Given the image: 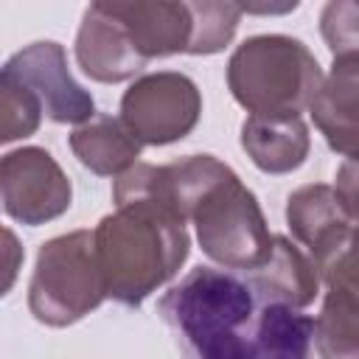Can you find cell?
Wrapping results in <instances>:
<instances>
[{
	"instance_id": "7c38bea8",
	"label": "cell",
	"mask_w": 359,
	"mask_h": 359,
	"mask_svg": "<svg viewBox=\"0 0 359 359\" xmlns=\"http://www.w3.org/2000/svg\"><path fill=\"white\" fill-rule=\"evenodd\" d=\"M309 126L300 115L261 118L250 115L241 123V149L266 174H289L309 157Z\"/></svg>"
},
{
	"instance_id": "d6986e66",
	"label": "cell",
	"mask_w": 359,
	"mask_h": 359,
	"mask_svg": "<svg viewBox=\"0 0 359 359\" xmlns=\"http://www.w3.org/2000/svg\"><path fill=\"white\" fill-rule=\"evenodd\" d=\"M196 17V42L194 56L219 53L224 45H230L238 17L244 14V6L238 3H191Z\"/></svg>"
},
{
	"instance_id": "9a60e30c",
	"label": "cell",
	"mask_w": 359,
	"mask_h": 359,
	"mask_svg": "<svg viewBox=\"0 0 359 359\" xmlns=\"http://www.w3.org/2000/svg\"><path fill=\"white\" fill-rule=\"evenodd\" d=\"M70 149L84 168L101 177H112V174H126L132 168L143 143L132 135V129L121 118L95 115L73 129Z\"/></svg>"
},
{
	"instance_id": "277c9868",
	"label": "cell",
	"mask_w": 359,
	"mask_h": 359,
	"mask_svg": "<svg viewBox=\"0 0 359 359\" xmlns=\"http://www.w3.org/2000/svg\"><path fill=\"white\" fill-rule=\"evenodd\" d=\"M107 300L95 258L93 230H73L39 247L28 286L31 314L53 328H65Z\"/></svg>"
},
{
	"instance_id": "4fadbf2b",
	"label": "cell",
	"mask_w": 359,
	"mask_h": 359,
	"mask_svg": "<svg viewBox=\"0 0 359 359\" xmlns=\"http://www.w3.org/2000/svg\"><path fill=\"white\" fill-rule=\"evenodd\" d=\"M258 297L303 309L317 297L320 275L309 255H303L286 236H275V247L266 264L247 272Z\"/></svg>"
},
{
	"instance_id": "ac0fdd59",
	"label": "cell",
	"mask_w": 359,
	"mask_h": 359,
	"mask_svg": "<svg viewBox=\"0 0 359 359\" xmlns=\"http://www.w3.org/2000/svg\"><path fill=\"white\" fill-rule=\"evenodd\" d=\"M42 104L22 84L0 76V140L11 143L39 129Z\"/></svg>"
},
{
	"instance_id": "44dd1931",
	"label": "cell",
	"mask_w": 359,
	"mask_h": 359,
	"mask_svg": "<svg viewBox=\"0 0 359 359\" xmlns=\"http://www.w3.org/2000/svg\"><path fill=\"white\" fill-rule=\"evenodd\" d=\"M337 194L351 216V222L359 227V163L345 160L337 171Z\"/></svg>"
},
{
	"instance_id": "3957f363",
	"label": "cell",
	"mask_w": 359,
	"mask_h": 359,
	"mask_svg": "<svg viewBox=\"0 0 359 359\" xmlns=\"http://www.w3.org/2000/svg\"><path fill=\"white\" fill-rule=\"evenodd\" d=\"M323 79L314 53L300 39L283 34L250 36L227 62L233 98L261 118L300 115L311 107Z\"/></svg>"
},
{
	"instance_id": "7a4b0ae2",
	"label": "cell",
	"mask_w": 359,
	"mask_h": 359,
	"mask_svg": "<svg viewBox=\"0 0 359 359\" xmlns=\"http://www.w3.org/2000/svg\"><path fill=\"white\" fill-rule=\"evenodd\" d=\"M107 297L137 309L188 258V230L154 202H126L93 230Z\"/></svg>"
},
{
	"instance_id": "5bb4252c",
	"label": "cell",
	"mask_w": 359,
	"mask_h": 359,
	"mask_svg": "<svg viewBox=\"0 0 359 359\" xmlns=\"http://www.w3.org/2000/svg\"><path fill=\"white\" fill-rule=\"evenodd\" d=\"M286 224L292 236L309 250V258H314L351 227V216L337 188L317 182V185H303L289 196Z\"/></svg>"
},
{
	"instance_id": "52a82bcc",
	"label": "cell",
	"mask_w": 359,
	"mask_h": 359,
	"mask_svg": "<svg viewBox=\"0 0 359 359\" xmlns=\"http://www.w3.org/2000/svg\"><path fill=\"white\" fill-rule=\"evenodd\" d=\"M3 210L22 224H45L70 208V180L59 163L36 146L8 151L0 163Z\"/></svg>"
},
{
	"instance_id": "e0dca14e",
	"label": "cell",
	"mask_w": 359,
	"mask_h": 359,
	"mask_svg": "<svg viewBox=\"0 0 359 359\" xmlns=\"http://www.w3.org/2000/svg\"><path fill=\"white\" fill-rule=\"evenodd\" d=\"M311 264L328 289L359 300V227L353 222L320 255H314Z\"/></svg>"
},
{
	"instance_id": "ba28073f",
	"label": "cell",
	"mask_w": 359,
	"mask_h": 359,
	"mask_svg": "<svg viewBox=\"0 0 359 359\" xmlns=\"http://www.w3.org/2000/svg\"><path fill=\"white\" fill-rule=\"evenodd\" d=\"M0 76L34 93L42 112L56 123H87L95 118L93 95L70 76L67 56L59 42H34L17 50L3 65Z\"/></svg>"
},
{
	"instance_id": "8fae6325",
	"label": "cell",
	"mask_w": 359,
	"mask_h": 359,
	"mask_svg": "<svg viewBox=\"0 0 359 359\" xmlns=\"http://www.w3.org/2000/svg\"><path fill=\"white\" fill-rule=\"evenodd\" d=\"M76 62L90 79L104 84L126 81L146 67V59L135 50L129 34L109 14L107 3L87 6L76 34Z\"/></svg>"
},
{
	"instance_id": "2e32d148",
	"label": "cell",
	"mask_w": 359,
	"mask_h": 359,
	"mask_svg": "<svg viewBox=\"0 0 359 359\" xmlns=\"http://www.w3.org/2000/svg\"><path fill=\"white\" fill-rule=\"evenodd\" d=\"M314 348L320 359H359V300L328 289L314 320Z\"/></svg>"
},
{
	"instance_id": "30bf717a",
	"label": "cell",
	"mask_w": 359,
	"mask_h": 359,
	"mask_svg": "<svg viewBox=\"0 0 359 359\" xmlns=\"http://www.w3.org/2000/svg\"><path fill=\"white\" fill-rule=\"evenodd\" d=\"M107 8L146 62L194 50L196 17L191 3H107Z\"/></svg>"
},
{
	"instance_id": "8992f818",
	"label": "cell",
	"mask_w": 359,
	"mask_h": 359,
	"mask_svg": "<svg viewBox=\"0 0 359 359\" xmlns=\"http://www.w3.org/2000/svg\"><path fill=\"white\" fill-rule=\"evenodd\" d=\"M202 95L185 73L160 70L137 79L121 98V121L143 146H165L191 135Z\"/></svg>"
},
{
	"instance_id": "ffe728a7",
	"label": "cell",
	"mask_w": 359,
	"mask_h": 359,
	"mask_svg": "<svg viewBox=\"0 0 359 359\" xmlns=\"http://www.w3.org/2000/svg\"><path fill=\"white\" fill-rule=\"evenodd\" d=\"M320 34L334 56L359 53V0H331L320 14Z\"/></svg>"
},
{
	"instance_id": "5b68a950",
	"label": "cell",
	"mask_w": 359,
	"mask_h": 359,
	"mask_svg": "<svg viewBox=\"0 0 359 359\" xmlns=\"http://www.w3.org/2000/svg\"><path fill=\"white\" fill-rule=\"evenodd\" d=\"M191 222L196 224L199 247L222 269L250 272L269 261L275 236L266 227L255 194L233 171L216 182L194 208Z\"/></svg>"
},
{
	"instance_id": "9c48e42d",
	"label": "cell",
	"mask_w": 359,
	"mask_h": 359,
	"mask_svg": "<svg viewBox=\"0 0 359 359\" xmlns=\"http://www.w3.org/2000/svg\"><path fill=\"white\" fill-rule=\"evenodd\" d=\"M309 112L325 143L359 163V53L334 56L331 73L323 79Z\"/></svg>"
},
{
	"instance_id": "6da1fadb",
	"label": "cell",
	"mask_w": 359,
	"mask_h": 359,
	"mask_svg": "<svg viewBox=\"0 0 359 359\" xmlns=\"http://www.w3.org/2000/svg\"><path fill=\"white\" fill-rule=\"evenodd\" d=\"M157 309L182 359H311L314 320L258 297L247 272L196 266Z\"/></svg>"
}]
</instances>
